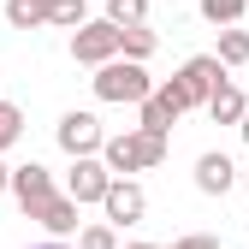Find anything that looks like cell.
<instances>
[{"label":"cell","mask_w":249,"mask_h":249,"mask_svg":"<svg viewBox=\"0 0 249 249\" xmlns=\"http://www.w3.org/2000/svg\"><path fill=\"white\" fill-rule=\"evenodd\" d=\"M220 66H249V30H237V24H220Z\"/></svg>","instance_id":"obj_14"},{"label":"cell","mask_w":249,"mask_h":249,"mask_svg":"<svg viewBox=\"0 0 249 249\" xmlns=\"http://www.w3.org/2000/svg\"><path fill=\"white\" fill-rule=\"evenodd\" d=\"M107 24H148V0H107Z\"/></svg>","instance_id":"obj_16"},{"label":"cell","mask_w":249,"mask_h":249,"mask_svg":"<svg viewBox=\"0 0 249 249\" xmlns=\"http://www.w3.org/2000/svg\"><path fill=\"white\" fill-rule=\"evenodd\" d=\"M101 160L113 178H131V172H154L166 160V137H154V131H119L101 142Z\"/></svg>","instance_id":"obj_1"},{"label":"cell","mask_w":249,"mask_h":249,"mask_svg":"<svg viewBox=\"0 0 249 249\" xmlns=\"http://www.w3.org/2000/svg\"><path fill=\"white\" fill-rule=\"evenodd\" d=\"M243 184H249V172H243Z\"/></svg>","instance_id":"obj_25"},{"label":"cell","mask_w":249,"mask_h":249,"mask_svg":"<svg viewBox=\"0 0 249 249\" xmlns=\"http://www.w3.org/2000/svg\"><path fill=\"white\" fill-rule=\"evenodd\" d=\"M6 172H12V166H0V196H6Z\"/></svg>","instance_id":"obj_23"},{"label":"cell","mask_w":249,"mask_h":249,"mask_svg":"<svg viewBox=\"0 0 249 249\" xmlns=\"http://www.w3.org/2000/svg\"><path fill=\"white\" fill-rule=\"evenodd\" d=\"M77 249H119L113 226H77Z\"/></svg>","instance_id":"obj_19"},{"label":"cell","mask_w":249,"mask_h":249,"mask_svg":"<svg viewBox=\"0 0 249 249\" xmlns=\"http://www.w3.org/2000/svg\"><path fill=\"white\" fill-rule=\"evenodd\" d=\"M178 95H184V107H202L208 95H213V89H220L226 83V66H220V59H213V53H196V59H184V66H178Z\"/></svg>","instance_id":"obj_3"},{"label":"cell","mask_w":249,"mask_h":249,"mask_svg":"<svg viewBox=\"0 0 249 249\" xmlns=\"http://www.w3.org/2000/svg\"><path fill=\"white\" fill-rule=\"evenodd\" d=\"M6 24L12 30H36L42 24V0H6Z\"/></svg>","instance_id":"obj_17"},{"label":"cell","mask_w":249,"mask_h":249,"mask_svg":"<svg viewBox=\"0 0 249 249\" xmlns=\"http://www.w3.org/2000/svg\"><path fill=\"white\" fill-rule=\"evenodd\" d=\"M30 220H42V226H48L53 237H71V231H77V202L53 190L48 202H36V208H30Z\"/></svg>","instance_id":"obj_10"},{"label":"cell","mask_w":249,"mask_h":249,"mask_svg":"<svg viewBox=\"0 0 249 249\" xmlns=\"http://www.w3.org/2000/svg\"><path fill=\"white\" fill-rule=\"evenodd\" d=\"M154 48H160V36H154L148 24H119V53L124 59H148Z\"/></svg>","instance_id":"obj_12"},{"label":"cell","mask_w":249,"mask_h":249,"mask_svg":"<svg viewBox=\"0 0 249 249\" xmlns=\"http://www.w3.org/2000/svg\"><path fill=\"white\" fill-rule=\"evenodd\" d=\"M172 249H220V243H213V237H208V231H190V237H178V243H172Z\"/></svg>","instance_id":"obj_20"},{"label":"cell","mask_w":249,"mask_h":249,"mask_svg":"<svg viewBox=\"0 0 249 249\" xmlns=\"http://www.w3.org/2000/svg\"><path fill=\"white\" fill-rule=\"evenodd\" d=\"M89 83H95V95H101V101H113V107H137L148 89H154V77L142 71V59H119V53H113V59H101Z\"/></svg>","instance_id":"obj_2"},{"label":"cell","mask_w":249,"mask_h":249,"mask_svg":"<svg viewBox=\"0 0 249 249\" xmlns=\"http://www.w3.org/2000/svg\"><path fill=\"white\" fill-rule=\"evenodd\" d=\"M231 184H237V166L226 160L220 148H213V154H202V160H196V190H202V196H226Z\"/></svg>","instance_id":"obj_9"},{"label":"cell","mask_w":249,"mask_h":249,"mask_svg":"<svg viewBox=\"0 0 249 249\" xmlns=\"http://www.w3.org/2000/svg\"><path fill=\"white\" fill-rule=\"evenodd\" d=\"M243 12H249V0H202L208 24H243Z\"/></svg>","instance_id":"obj_15"},{"label":"cell","mask_w":249,"mask_h":249,"mask_svg":"<svg viewBox=\"0 0 249 249\" xmlns=\"http://www.w3.org/2000/svg\"><path fill=\"white\" fill-rule=\"evenodd\" d=\"M53 137H59V148H66V154H101V142H107V131H101L95 113H66Z\"/></svg>","instance_id":"obj_8"},{"label":"cell","mask_w":249,"mask_h":249,"mask_svg":"<svg viewBox=\"0 0 249 249\" xmlns=\"http://www.w3.org/2000/svg\"><path fill=\"white\" fill-rule=\"evenodd\" d=\"M237 137H243V142H249V107H243V119H237Z\"/></svg>","instance_id":"obj_21"},{"label":"cell","mask_w":249,"mask_h":249,"mask_svg":"<svg viewBox=\"0 0 249 249\" xmlns=\"http://www.w3.org/2000/svg\"><path fill=\"white\" fill-rule=\"evenodd\" d=\"M124 249H160V243H124Z\"/></svg>","instance_id":"obj_24"},{"label":"cell","mask_w":249,"mask_h":249,"mask_svg":"<svg viewBox=\"0 0 249 249\" xmlns=\"http://www.w3.org/2000/svg\"><path fill=\"white\" fill-rule=\"evenodd\" d=\"M6 190H12V202L30 213L36 202H48V196H53V172H48L42 160H24V166H12V172H6Z\"/></svg>","instance_id":"obj_7"},{"label":"cell","mask_w":249,"mask_h":249,"mask_svg":"<svg viewBox=\"0 0 249 249\" xmlns=\"http://www.w3.org/2000/svg\"><path fill=\"white\" fill-rule=\"evenodd\" d=\"M107 160L101 154H71V172H66V196L77 202V208H89V202H101V190H107Z\"/></svg>","instance_id":"obj_6"},{"label":"cell","mask_w":249,"mask_h":249,"mask_svg":"<svg viewBox=\"0 0 249 249\" xmlns=\"http://www.w3.org/2000/svg\"><path fill=\"white\" fill-rule=\"evenodd\" d=\"M36 249H71V243H59V237H53V243H36Z\"/></svg>","instance_id":"obj_22"},{"label":"cell","mask_w":249,"mask_h":249,"mask_svg":"<svg viewBox=\"0 0 249 249\" xmlns=\"http://www.w3.org/2000/svg\"><path fill=\"white\" fill-rule=\"evenodd\" d=\"M89 18V0H42V24H59V30H77Z\"/></svg>","instance_id":"obj_13"},{"label":"cell","mask_w":249,"mask_h":249,"mask_svg":"<svg viewBox=\"0 0 249 249\" xmlns=\"http://www.w3.org/2000/svg\"><path fill=\"white\" fill-rule=\"evenodd\" d=\"M18 137H24V113H18L12 101H0V154H6Z\"/></svg>","instance_id":"obj_18"},{"label":"cell","mask_w":249,"mask_h":249,"mask_svg":"<svg viewBox=\"0 0 249 249\" xmlns=\"http://www.w3.org/2000/svg\"><path fill=\"white\" fill-rule=\"evenodd\" d=\"M101 213H107V226H137L142 213H148L142 184H137V178H107V190H101Z\"/></svg>","instance_id":"obj_5"},{"label":"cell","mask_w":249,"mask_h":249,"mask_svg":"<svg viewBox=\"0 0 249 249\" xmlns=\"http://www.w3.org/2000/svg\"><path fill=\"white\" fill-rule=\"evenodd\" d=\"M202 107H208V119H213V124H237L249 101H243V89H237V83L226 77V83H220V89H213V95H208Z\"/></svg>","instance_id":"obj_11"},{"label":"cell","mask_w":249,"mask_h":249,"mask_svg":"<svg viewBox=\"0 0 249 249\" xmlns=\"http://www.w3.org/2000/svg\"><path fill=\"white\" fill-rule=\"evenodd\" d=\"M113 53H119V24L83 18L71 30V59H77V66H101V59H113Z\"/></svg>","instance_id":"obj_4"}]
</instances>
